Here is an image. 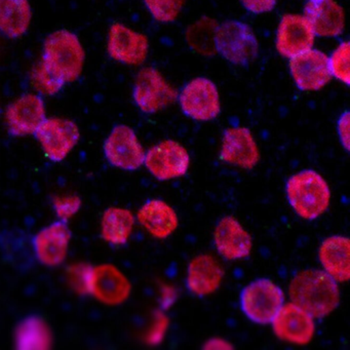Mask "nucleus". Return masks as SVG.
I'll use <instances>...</instances> for the list:
<instances>
[{"label": "nucleus", "instance_id": "obj_1", "mask_svg": "<svg viewBox=\"0 0 350 350\" xmlns=\"http://www.w3.org/2000/svg\"><path fill=\"white\" fill-rule=\"evenodd\" d=\"M290 301L315 319L329 317L341 300L339 282L323 269L307 268L296 272L288 284Z\"/></svg>", "mask_w": 350, "mask_h": 350}, {"label": "nucleus", "instance_id": "obj_2", "mask_svg": "<svg viewBox=\"0 0 350 350\" xmlns=\"http://www.w3.org/2000/svg\"><path fill=\"white\" fill-rule=\"evenodd\" d=\"M284 189L288 204L303 220H317L331 206L329 183L315 170L305 169L293 174L286 180Z\"/></svg>", "mask_w": 350, "mask_h": 350}, {"label": "nucleus", "instance_id": "obj_3", "mask_svg": "<svg viewBox=\"0 0 350 350\" xmlns=\"http://www.w3.org/2000/svg\"><path fill=\"white\" fill-rule=\"evenodd\" d=\"M85 62V49L75 32L61 29L46 36L40 63L65 85L81 77Z\"/></svg>", "mask_w": 350, "mask_h": 350}, {"label": "nucleus", "instance_id": "obj_4", "mask_svg": "<svg viewBox=\"0 0 350 350\" xmlns=\"http://www.w3.org/2000/svg\"><path fill=\"white\" fill-rule=\"evenodd\" d=\"M286 302V294L280 284L267 278L252 280L241 290V312L256 325H267Z\"/></svg>", "mask_w": 350, "mask_h": 350}, {"label": "nucleus", "instance_id": "obj_5", "mask_svg": "<svg viewBox=\"0 0 350 350\" xmlns=\"http://www.w3.org/2000/svg\"><path fill=\"white\" fill-rule=\"evenodd\" d=\"M214 42L223 58L241 66L249 65L259 52V44L253 30L239 21L221 24L215 32Z\"/></svg>", "mask_w": 350, "mask_h": 350}, {"label": "nucleus", "instance_id": "obj_6", "mask_svg": "<svg viewBox=\"0 0 350 350\" xmlns=\"http://www.w3.org/2000/svg\"><path fill=\"white\" fill-rule=\"evenodd\" d=\"M190 159L187 149L175 140H163L145 152L144 167L152 177L165 182L184 177L189 171Z\"/></svg>", "mask_w": 350, "mask_h": 350}, {"label": "nucleus", "instance_id": "obj_7", "mask_svg": "<svg viewBox=\"0 0 350 350\" xmlns=\"http://www.w3.org/2000/svg\"><path fill=\"white\" fill-rule=\"evenodd\" d=\"M133 98L141 111L153 114L175 103L178 92L157 69L147 67L137 75Z\"/></svg>", "mask_w": 350, "mask_h": 350}, {"label": "nucleus", "instance_id": "obj_8", "mask_svg": "<svg viewBox=\"0 0 350 350\" xmlns=\"http://www.w3.org/2000/svg\"><path fill=\"white\" fill-rule=\"evenodd\" d=\"M33 136L50 161L61 163L79 144L81 132L73 120L46 118Z\"/></svg>", "mask_w": 350, "mask_h": 350}, {"label": "nucleus", "instance_id": "obj_9", "mask_svg": "<svg viewBox=\"0 0 350 350\" xmlns=\"http://www.w3.org/2000/svg\"><path fill=\"white\" fill-rule=\"evenodd\" d=\"M104 155L112 167L134 172L144 165L145 151L136 132L126 124L112 129L104 142Z\"/></svg>", "mask_w": 350, "mask_h": 350}, {"label": "nucleus", "instance_id": "obj_10", "mask_svg": "<svg viewBox=\"0 0 350 350\" xmlns=\"http://www.w3.org/2000/svg\"><path fill=\"white\" fill-rule=\"evenodd\" d=\"M179 98L182 111L198 122H210L221 112L220 95L210 79L198 77L182 90Z\"/></svg>", "mask_w": 350, "mask_h": 350}, {"label": "nucleus", "instance_id": "obj_11", "mask_svg": "<svg viewBox=\"0 0 350 350\" xmlns=\"http://www.w3.org/2000/svg\"><path fill=\"white\" fill-rule=\"evenodd\" d=\"M317 319L294 303L284 302L272 319L274 335L286 343L307 345L312 341L317 331Z\"/></svg>", "mask_w": 350, "mask_h": 350}, {"label": "nucleus", "instance_id": "obj_12", "mask_svg": "<svg viewBox=\"0 0 350 350\" xmlns=\"http://www.w3.org/2000/svg\"><path fill=\"white\" fill-rule=\"evenodd\" d=\"M46 118V103L38 94H23L12 102L5 110L8 132L13 137H26L36 134Z\"/></svg>", "mask_w": 350, "mask_h": 350}, {"label": "nucleus", "instance_id": "obj_13", "mask_svg": "<svg viewBox=\"0 0 350 350\" xmlns=\"http://www.w3.org/2000/svg\"><path fill=\"white\" fill-rule=\"evenodd\" d=\"M133 286L126 274L112 264L92 266L89 295L103 304L116 306L130 298Z\"/></svg>", "mask_w": 350, "mask_h": 350}, {"label": "nucleus", "instance_id": "obj_14", "mask_svg": "<svg viewBox=\"0 0 350 350\" xmlns=\"http://www.w3.org/2000/svg\"><path fill=\"white\" fill-rule=\"evenodd\" d=\"M219 157L227 165L251 171L260 163L261 154L255 137L249 129L231 126L223 134Z\"/></svg>", "mask_w": 350, "mask_h": 350}, {"label": "nucleus", "instance_id": "obj_15", "mask_svg": "<svg viewBox=\"0 0 350 350\" xmlns=\"http://www.w3.org/2000/svg\"><path fill=\"white\" fill-rule=\"evenodd\" d=\"M71 233L67 222L57 220L40 229L32 239L34 258L46 267L64 263L68 255Z\"/></svg>", "mask_w": 350, "mask_h": 350}, {"label": "nucleus", "instance_id": "obj_16", "mask_svg": "<svg viewBox=\"0 0 350 350\" xmlns=\"http://www.w3.org/2000/svg\"><path fill=\"white\" fill-rule=\"evenodd\" d=\"M217 253L227 261H239L249 257L253 251L251 233L235 217L226 215L217 222L213 233Z\"/></svg>", "mask_w": 350, "mask_h": 350}, {"label": "nucleus", "instance_id": "obj_17", "mask_svg": "<svg viewBox=\"0 0 350 350\" xmlns=\"http://www.w3.org/2000/svg\"><path fill=\"white\" fill-rule=\"evenodd\" d=\"M148 38L122 23L112 24L107 38V53L112 60L131 66L143 64L148 56Z\"/></svg>", "mask_w": 350, "mask_h": 350}, {"label": "nucleus", "instance_id": "obj_18", "mask_svg": "<svg viewBox=\"0 0 350 350\" xmlns=\"http://www.w3.org/2000/svg\"><path fill=\"white\" fill-rule=\"evenodd\" d=\"M290 71L298 89L304 92L319 91L332 79L329 57L313 49L291 58Z\"/></svg>", "mask_w": 350, "mask_h": 350}, {"label": "nucleus", "instance_id": "obj_19", "mask_svg": "<svg viewBox=\"0 0 350 350\" xmlns=\"http://www.w3.org/2000/svg\"><path fill=\"white\" fill-rule=\"evenodd\" d=\"M222 264L211 254L194 256L186 270L185 284L190 294L200 298L215 294L224 280Z\"/></svg>", "mask_w": 350, "mask_h": 350}, {"label": "nucleus", "instance_id": "obj_20", "mask_svg": "<svg viewBox=\"0 0 350 350\" xmlns=\"http://www.w3.org/2000/svg\"><path fill=\"white\" fill-rule=\"evenodd\" d=\"M315 34L304 16L284 15L276 32V50L284 58H293L312 49Z\"/></svg>", "mask_w": 350, "mask_h": 350}, {"label": "nucleus", "instance_id": "obj_21", "mask_svg": "<svg viewBox=\"0 0 350 350\" xmlns=\"http://www.w3.org/2000/svg\"><path fill=\"white\" fill-rule=\"evenodd\" d=\"M136 221L151 237L167 239L177 230L180 221L175 208L161 198H150L139 208Z\"/></svg>", "mask_w": 350, "mask_h": 350}, {"label": "nucleus", "instance_id": "obj_22", "mask_svg": "<svg viewBox=\"0 0 350 350\" xmlns=\"http://www.w3.org/2000/svg\"><path fill=\"white\" fill-rule=\"evenodd\" d=\"M304 17L319 38L341 36L345 27V14L335 0H309L305 5Z\"/></svg>", "mask_w": 350, "mask_h": 350}, {"label": "nucleus", "instance_id": "obj_23", "mask_svg": "<svg viewBox=\"0 0 350 350\" xmlns=\"http://www.w3.org/2000/svg\"><path fill=\"white\" fill-rule=\"evenodd\" d=\"M321 269L339 284L350 278V241L345 235L325 237L317 252Z\"/></svg>", "mask_w": 350, "mask_h": 350}, {"label": "nucleus", "instance_id": "obj_24", "mask_svg": "<svg viewBox=\"0 0 350 350\" xmlns=\"http://www.w3.org/2000/svg\"><path fill=\"white\" fill-rule=\"evenodd\" d=\"M32 21L29 0H0V33L17 40L27 33Z\"/></svg>", "mask_w": 350, "mask_h": 350}, {"label": "nucleus", "instance_id": "obj_25", "mask_svg": "<svg viewBox=\"0 0 350 350\" xmlns=\"http://www.w3.org/2000/svg\"><path fill=\"white\" fill-rule=\"evenodd\" d=\"M136 222V216L132 211L120 206H111L102 215V239L114 247L126 245L132 237Z\"/></svg>", "mask_w": 350, "mask_h": 350}, {"label": "nucleus", "instance_id": "obj_26", "mask_svg": "<svg viewBox=\"0 0 350 350\" xmlns=\"http://www.w3.org/2000/svg\"><path fill=\"white\" fill-rule=\"evenodd\" d=\"M50 327L42 317L31 315L20 321L15 332V345L20 350H46L52 346Z\"/></svg>", "mask_w": 350, "mask_h": 350}, {"label": "nucleus", "instance_id": "obj_27", "mask_svg": "<svg viewBox=\"0 0 350 350\" xmlns=\"http://www.w3.org/2000/svg\"><path fill=\"white\" fill-rule=\"evenodd\" d=\"M31 83L40 96H55L62 91L65 83L49 72L46 67L38 63L31 72Z\"/></svg>", "mask_w": 350, "mask_h": 350}, {"label": "nucleus", "instance_id": "obj_28", "mask_svg": "<svg viewBox=\"0 0 350 350\" xmlns=\"http://www.w3.org/2000/svg\"><path fill=\"white\" fill-rule=\"evenodd\" d=\"M144 3L157 21L171 23L181 13L185 0H144Z\"/></svg>", "mask_w": 350, "mask_h": 350}, {"label": "nucleus", "instance_id": "obj_29", "mask_svg": "<svg viewBox=\"0 0 350 350\" xmlns=\"http://www.w3.org/2000/svg\"><path fill=\"white\" fill-rule=\"evenodd\" d=\"M349 58L350 46L348 42L340 44L332 53L331 57H329L332 77L345 83L346 85H349L350 83Z\"/></svg>", "mask_w": 350, "mask_h": 350}, {"label": "nucleus", "instance_id": "obj_30", "mask_svg": "<svg viewBox=\"0 0 350 350\" xmlns=\"http://www.w3.org/2000/svg\"><path fill=\"white\" fill-rule=\"evenodd\" d=\"M81 198L77 196H57L53 200V208L58 220L68 222L81 210Z\"/></svg>", "mask_w": 350, "mask_h": 350}, {"label": "nucleus", "instance_id": "obj_31", "mask_svg": "<svg viewBox=\"0 0 350 350\" xmlns=\"http://www.w3.org/2000/svg\"><path fill=\"white\" fill-rule=\"evenodd\" d=\"M92 266L87 264H77L69 270V280L71 286L79 294L89 295L90 278Z\"/></svg>", "mask_w": 350, "mask_h": 350}, {"label": "nucleus", "instance_id": "obj_32", "mask_svg": "<svg viewBox=\"0 0 350 350\" xmlns=\"http://www.w3.org/2000/svg\"><path fill=\"white\" fill-rule=\"evenodd\" d=\"M169 317L165 314V311H157L152 327L147 336V342L150 345H157V344L161 343L167 334V329H169Z\"/></svg>", "mask_w": 350, "mask_h": 350}, {"label": "nucleus", "instance_id": "obj_33", "mask_svg": "<svg viewBox=\"0 0 350 350\" xmlns=\"http://www.w3.org/2000/svg\"><path fill=\"white\" fill-rule=\"evenodd\" d=\"M243 7L253 14H263L272 11L276 0H241Z\"/></svg>", "mask_w": 350, "mask_h": 350}, {"label": "nucleus", "instance_id": "obj_34", "mask_svg": "<svg viewBox=\"0 0 350 350\" xmlns=\"http://www.w3.org/2000/svg\"><path fill=\"white\" fill-rule=\"evenodd\" d=\"M349 112L345 111L342 114L341 118L338 120V135H339L340 142L346 151H349Z\"/></svg>", "mask_w": 350, "mask_h": 350}, {"label": "nucleus", "instance_id": "obj_35", "mask_svg": "<svg viewBox=\"0 0 350 350\" xmlns=\"http://www.w3.org/2000/svg\"><path fill=\"white\" fill-rule=\"evenodd\" d=\"M204 348L208 350H228L232 349L233 345L230 342L223 339V338L215 337L208 340L204 344Z\"/></svg>", "mask_w": 350, "mask_h": 350}, {"label": "nucleus", "instance_id": "obj_36", "mask_svg": "<svg viewBox=\"0 0 350 350\" xmlns=\"http://www.w3.org/2000/svg\"><path fill=\"white\" fill-rule=\"evenodd\" d=\"M163 303H161L163 306H171L172 303L175 300V291H174L173 288L167 286V288H165V293L163 294Z\"/></svg>", "mask_w": 350, "mask_h": 350}]
</instances>
